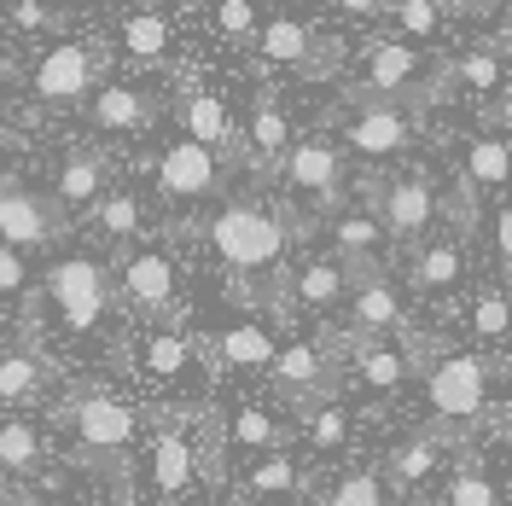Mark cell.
Here are the masks:
<instances>
[{
  "mask_svg": "<svg viewBox=\"0 0 512 506\" xmlns=\"http://www.w3.org/2000/svg\"><path fill=\"white\" fill-rule=\"evenodd\" d=\"M408 349L419 361L425 379V408H431V431L443 443H472V431L483 425V413L495 402V361L478 349H448V344H425L419 332H408Z\"/></svg>",
  "mask_w": 512,
  "mask_h": 506,
  "instance_id": "1",
  "label": "cell"
},
{
  "mask_svg": "<svg viewBox=\"0 0 512 506\" xmlns=\"http://www.w3.org/2000/svg\"><path fill=\"white\" fill-rule=\"evenodd\" d=\"M303 233H309V222H291L286 204H251V198L222 204V210L210 216V227H204L210 251L222 256V268L245 285V291H251L256 280H280L291 239H303Z\"/></svg>",
  "mask_w": 512,
  "mask_h": 506,
  "instance_id": "2",
  "label": "cell"
},
{
  "mask_svg": "<svg viewBox=\"0 0 512 506\" xmlns=\"http://www.w3.org/2000/svg\"><path fill=\"white\" fill-rule=\"evenodd\" d=\"M111 303H117V285H111V268L88 251L53 256L47 274H41V291H35V309H47V326L59 338H94L111 320Z\"/></svg>",
  "mask_w": 512,
  "mask_h": 506,
  "instance_id": "3",
  "label": "cell"
},
{
  "mask_svg": "<svg viewBox=\"0 0 512 506\" xmlns=\"http://www.w3.org/2000/svg\"><path fill=\"white\" fill-rule=\"evenodd\" d=\"M59 425H70V443L82 460H105V466L128 460L152 431L140 402H128L123 390H76L59 408Z\"/></svg>",
  "mask_w": 512,
  "mask_h": 506,
  "instance_id": "4",
  "label": "cell"
},
{
  "mask_svg": "<svg viewBox=\"0 0 512 506\" xmlns=\"http://www.w3.org/2000/svg\"><path fill=\"white\" fill-rule=\"evenodd\" d=\"M140 466H146V495H169V501H187L192 483L204 477L198 466V437H192L187 413H158L146 443H140Z\"/></svg>",
  "mask_w": 512,
  "mask_h": 506,
  "instance_id": "5",
  "label": "cell"
},
{
  "mask_svg": "<svg viewBox=\"0 0 512 506\" xmlns=\"http://www.w3.org/2000/svg\"><path fill=\"white\" fill-rule=\"evenodd\" d=\"M425 70L431 64L419 59V47L408 41H384L367 53V70H361V82L350 88V105H419V99H431L443 88V76L437 82H425Z\"/></svg>",
  "mask_w": 512,
  "mask_h": 506,
  "instance_id": "6",
  "label": "cell"
},
{
  "mask_svg": "<svg viewBox=\"0 0 512 506\" xmlns=\"http://www.w3.org/2000/svg\"><path fill=\"white\" fill-rule=\"evenodd\" d=\"M268 384H274V396H280L297 419L315 413L320 402H332V396H344V390H338V355L326 344H309V338L280 344L274 367H268Z\"/></svg>",
  "mask_w": 512,
  "mask_h": 506,
  "instance_id": "7",
  "label": "cell"
},
{
  "mask_svg": "<svg viewBox=\"0 0 512 506\" xmlns=\"http://www.w3.org/2000/svg\"><path fill=\"white\" fill-rule=\"evenodd\" d=\"M117 297L128 303V315L140 320H169L175 315V297H181V268H175V256L158 251V245H146V251H128L123 268H117Z\"/></svg>",
  "mask_w": 512,
  "mask_h": 506,
  "instance_id": "8",
  "label": "cell"
},
{
  "mask_svg": "<svg viewBox=\"0 0 512 506\" xmlns=\"http://www.w3.org/2000/svg\"><path fill=\"white\" fill-rule=\"evenodd\" d=\"M64 233V204L59 198H41L30 192L18 175H0V245H12V251H47V245H59Z\"/></svg>",
  "mask_w": 512,
  "mask_h": 506,
  "instance_id": "9",
  "label": "cell"
},
{
  "mask_svg": "<svg viewBox=\"0 0 512 506\" xmlns=\"http://www.w3.org/2000/svg\"><path fill=\"white\" fill-rule=\"evenodd\" d=\"M280 396H245L233 402L222 419V448L245 466V460H262V454H286L291 437H297V419L274 408Z\"/></svg>",
  "mask_w": 512,
  "mask_h": 506,
  "instance_id": "10",
  "label": "cell"
},
{
  "mask_svg": "<svg viewBox=\"0 0 512 506\" xmlns=\"http://www.w3.org/2000/svg\"><path fill=\"white\" fill-rule=\"evenodd\" d=\"M373 216L384 222V233L396 245H419L431 233V222L443 216V198H437V187L425 175H396V181L373 187Z\"/></svg>",
  "mask_w": 512,
  "mask_h": 506,
  "instance_id": "11",
  "label": "cell"
},
{
  "mask_svg": "<svg viewBox=\"0 0 512 506\" xmlns=\"http://www.w3.org/2000/svg\"><path fill=\"white\" fill-rule=\"evenodd\" d=\"M286 187L303 192V198H315L320 216H338V204H344V152L332 146V140H297L286 158Z\"/></svg>",
  "mask_w": 512,
  "mask_h": 506,
  "instance_id": "12",
  "label": "cell"
},
{
  "mask_svg": "<svg viewBox=\"0 0 512 506\" xmlns=\"http://www.w3.org/2000/svg\"><path fill=\"white\" fill-rule=\"evenodd\" d=\"M216 187H222V158H216L210 146H198V140H175V146H163L158 192L175 204V210L216 198Z\"/></svg>",
  "mask_w": 512,
  "mask_h": 506,
  "instance_id": "13",
  "label": "cell"
},
{
  "mask_svg": "<svg viewBox=\"0 0 512 506\" xmlns=\"http://www.w3.org/2000/svg\"><path fill=\"white\" fill-rule=\"evenodd\" d=\"M344 326H350V338H408V309H402V291L390 285V274H384V268H373V274H355Z\"/></svg>",
  "mask_w": 512,
  "mask_h": 506,
  "instance_id": "14",
  "label": "cell"
},
{
  "mask_svg": "<svg viewBox=\"0 0 512 506\" xmlns=\"http://www.w3.org/2000/svg\"><path fill=\"white\" fill-rule=\"evenodd\" d=\"M134 367H140V379L158 384V390H181L192 379V367H198V344H192V332H181L175 320H158V326L140 332Z\"/></svg>",
  "mask_w": 512,
  "mask_h": 506,
  "instance_id": "15",
  "label": "cell"
},
{
  "mask_svg": "<svg viewBox=\"0 0 512 506\" xmlns=\"http://www.w3.org/2000/svg\"><path fill=\"white\" fill-rule=\"evenodd\" d=\"M344 146L367 163L402 158L414 146V117L402 105H355V117L344 123Z\"/></svg>",
  "mask_w": 512,
  "mask_h": 506,
  "instance_id": "16",
  "label": "cell"
},
{
  "mask_svg": "<svg viewBox=\"0 0 512 506\" xmlns=\"http://www.w3.org/2000/svg\"><path fill=\"white\" fill-rule=\"evenodd\" d=\"M350 285H355L350 268H344L332 251H320V256H303V268L291 274L286 297L303 309V315L332 320V315H344V309H350Z\"/></svg>",
  "mask_w": 512,
  "mask_h": 506,
  "instance_id": "17",
  "label": "cell"
},
{
  "mask_svg": "<svg viewBox=\"0 0 512 506\" xmlns=\"http://www.w3.org/2000/svg\"><path fill=\"white\" fill-rule=\"evenodd\" d=\"M256 59L268 70H297V76H326L332 47H315V30L303 18H268L256 30Z\"/></svg>",
  "mask_w": 512,
  "mask_h": 506,
  "instance_id": "18",
  "label": "cell"
},
{
  "mask_svg": "<svg viewBox=\"0 0 512 506\" xmlns=\"http://www.w3.org/2000/svg\"><path fill=\"white\" fill-rule=\"evenodd\" d=\"M94 76H99L94 53H88V47H76V41H59L53 53H41L30 88H35L41 105H76V99H88Z\"/></svg>",
  "mask_w": 512,
  "mask_h": 506,
  "instance_id": "19",
  "label": "cell"
},
{
  "mask_svg": "<svg viewBox=\"0 0 512 506\" xmlns=\"http://www.w3.org/2000/svg\"><path fill=\"white\" fill-rule=\"evenodd\" d=\"M315 489V477L297 466V454H262V460H245L233 466V495L239 501H303Z\"/></svg>",
  "mask_w": 512,
  "mask_h": 506,
  "instance_id": "20",
  "label": "cell"
},
{
  "mask_svg": "<svg viewBox=\"0 0 512 506\" xmlns=\"http://www.w3.org/2000/svg\"><path fill=\"white\" fill-rule=\"evenodd\" d=\"M448 454H466V448L443 443L437 431H414V437H402V443L384 454V477H390L396 495H419L425 483H437V472L448 466Z\"/></svg>",
  "mask_w": 512,
  "mask_h": 506,
  "instance_id": "21",
  "label": "cell"
},
{
  "mask_svg": "<svg viewBox=\"0 0 512 506\" xmlns=\"http://www.w3.org/2000/svg\"><path fill=\"white\" fill-rule=\"evenodd\" d=\"M47 390H53V361H47V349H35V344L0 349V402H6V408L41 402Z\"/></svg>",
  "mask_w": 512,
  "mask_h": 506,
  "instance_id": "22",
  "label": "cell"
},
{
  "mask_svg": "<svg viewBox=\"0 0 512 506\" xmlns=\"http://www.w3.org/2000/svg\"><path fill=\"white\" fill-rule=\"evenodd\" d=\"M291 123H286V111H280V99L274 94H262L251 105V128H245V152L239 158L251 163V169H286L291 158Z\"/></svg>",
  "mask_w": 512,
  "mask_h": 506,
  "instance_id": "23",
  "label": "cell"
},
{
  "mask_svg": "<svg viewBox=\"0 0 512 506\" xmlns=\"http://www.w3.org/2000/svg\"><path fill=\"white\" fill-rule=\"evenodd\" d=\"M384 245H390V233H384V222L373 210H344V216L332 222V256H338L350 274H373Z\"/></svg>",
  "mask_w": 512,
  "mask_h": 506,
  "instance_id": "24",
  "label": "cell"
},
{
  "mask_svg": "<svg viewBox=\"0 0 512 506\" xmlns=\"http://www.w3.org/2000/svg\"><path fill=\"white\" fill-rule=\"evenodd\" d=\"M210 349H216V361L233 367V373H268L274 355H280L274 332H268L262 320H227L222 332L210 338Z\"/></svg>",
  "mask_w": 512,
  "mask_h": 506,
  "instance_id": "25",
  "label": "cell"
},
{
  "mask_svg": "<svg viewBox=\"0 0 512 506\" xmlns=\"http://www.w3.org/2000/svg\"><path fill=\"white\" fill-rule=\"evenodd\" d=\"M88 117H94V128H111V134H134V128L158 123V99L146 94V88L111 82V88H99V94L88 99Z\"/></svg>",
  "mask_w": 512,
  "mask_h": 506,
  "instance_id": "26",
  "label": "cell"
},
{
  "mask_svg": "<svg viewBox=\"0 0 512 506\" xmlns=\"http://www.w3.org/2000/svg\"><path fill=\"white\" fill-rule=\"evenodd\" d=\"M53 198L64 204V216H70V210H99V198H105V158L88 152V146L64 152L59 158V181H53Z\"/></svg>",
  "mask_w": 512,
  "mask_h": 506,
  "instance_id": "27",
  "label": "cell"
},
{
  "mask_svg": "<svg viewBox=\"0 0 512 506\" xmlns=\"http://www.w3.org/2000/svg\"><path fill=\"white\" fill-rule=\"evenodd\" d=\"M181 123H187V140L210 146V152H245V134L233 128L227 105L216 94H187L181 99Z\"/></svg>",
  "mask_w": 512,
  "mask_h": 506,
  "instance_id": "28",
  "label": "cell"
},
{
  "mask_svg": "<svg viewBox=\"0 0 512 506\" xmlns=\"http://www.w3.org/2000/svg\"><path fill=\"white\" fill-rule=\"evenodd\" d=\"M41 460H47V425L24 413L0 419V477H30L41 472Z\"/></svg>",
  "mask_w": 512,
  "mask_h": 506,
  "instance_id": "29",
  "label": "cell"
},
{
  "mask_svg": "<svg viewBox=\"0 0 512 506\" xmlns=\"http://www.w3.org/2000/svg\"><path fill=\"white\" fill-rule=\"evenodd\" d=\"M414 291L425 297H448L454 285L466 280V245L460 239H437V245H419L414 251Z\"/></svg>",
  "mask_w": 512,
  "mask_h": 506,
  "instance_id": "30",
  "label": "cell"
},
{
  "mask_svg": "<svg viewBox=\"0 0 512 506\" xmlns=\"http://www.w3.org/2000/svg\"><path fill=\"white\" fill-rule=\"evenodd\" d=\"M472 338L483 349H507L512 344V291L501 280H483L472 291Z\"/></svg>",
  "mask_w": 512,
  "mask_h": 506,
  "instance_id": "31",
  "label": "cell"
},
{
  "mask_svg": "<svg viewBox=\"0 0 512 506\" xmlns=\"http://www.w3.org/2000/svg\"><path fill=\"white\" fill-rule=\"evenodd\" d=\"M297 431H303V448H309L315 460L338 454V448L350 443V402H344V396L320 402L315 413H303V419H297Z\"/></svg>",
  "mask_w": 512,
  "mask_h": 506,
  "instance_id": "32",
  "label": "cell"
},
{
  "mask_svg": "<svg viewBox=\"0 0 512 506\" xmlns=\"http://www.w3.org/2000/svg\"><path fill=\"white\" fill-rule=\"evenodd\" d=\"M512 181V140H501V134H478L472 146H466V187H507Z\"/></svg>",
  "mask_w": 512,
  "mask_h": 506,
  "instance_id": "33",
  "label": "cell"
},
{
  "mask_svg": "<svg viewBox=\"0 0 512 506\" xmlns=\"http://www.w3.org/2000/svg\"><path fill=\"white\" fill-rule=\"evenodd\" d=\"M390 477L384 472H344L315 495V506H390Z\"/></svg>",
  "mask_w": 512,
  "mask_h": 506,
  "instance_id": "34",
  "label": "cell"
},
{
  "mask_svg": "<svg viewBox=\"0 0 512 506\" xmlns=\"http://www.w3.org/2000/svg\"><path fill=\"white\" fill-rule=\"evenodd\" d=\"M443 506H507V501H501L495 477L483 472L472 454H460L454 472H448V483H443Z\"/></svg>",
  "mask_w": 512,
  "mask_h": 506,
  "instance_id": "35",
  "label": "cell"
},
{
  "mask_svg": "<svg viewBox=\"0 0 512 506\" xmlns=\"http://www.w3.org/2000/svg\"><path fill=\"white\" fill-rule=\"evenodd\" d=\"M123 53L134 64H158L169 53V18L163 12H128L123 18Z\"/></svg>",
  "mask_w": 512,
  "mask_h": 506,
  "instance_id": "36",
  "label": "cell"
},
{
  "mask_svg": "<svg viewBox=\"0 0 512 506\" xmlns=\"http://www.w3.org/2000/svg\"><path fill=\"white\" fill-rule=\"evenodd\" d=\"M94 216H99V233H105V239H117V245L140 239V227H146V210H140V198H134V192H105Z\"/></svg>",
  "mask_w": 512,
  "mask_h": 506,
  "instance_id": "37",
  "label": "cell"
},
{
  "mask_svg": "<svg viewBox=\"0 0 512 506\" xmlns=\"http://www.w3.org/2000/svg\"><path fill=\"white\" fill-rule=\"evenodd\" d=\"M448 76L460 88H472V94H495L501 88V53L495 47H472V53H460V59L448 64Z\"/></svg>",
  "mask_w": 512,
  "mask_h": 506,
  "instance_id": "38",
  "label": "cell"
},
{
  "mask_svg": "<svg viewBox=\"0 0 512 506\" xmlns=\"http://www.w3.org/2000/svg\"><path fill=\"white\" fill-rule=\"evenodd\" d=\"M390 18L408 35H437L443 30V6L437 0H390Z\"/></svg>",
  "mask_w": 512,
  "mask_h": 506,
  "instance_id": "39",
  "label": "cell"
},
{
  "mask_svg": "<svg viewBox=\"0 0 512 506\" xmlns=\"http://www.w3.org/2000/svg\"><path fill=\"white\" fill-rule=\"evenodd\" d=\"M18 297H30V262L24 251L0 245V303H18Z\"/></svg>",
  "mask_w": 512,
  "mask_h": 506,
  "instance_id": "40",
  "label": "cell"
},
{
  "mask_svg": "<svg viewBox=\"0 0 512 506\" xmlns=\"http://www.w3.org/2000/svg\"><path fill=\"white\" fill-rule=\"evenodd\" d=\"M216 24H222V35L245 41V35L256 30V6L251 0H216Z\"/></svg>",
  "mask_w": 512,
  "mask_h": 506,
  "instance_id": "41",
  "label": "cell"
},
{
  "mask_svg": "<svg viewBox=\"0 0 512 506\" xmlns=\"http://www.w3.org/2000/svg\"><path fill=\"white\" fill-rule=\"evenodd\" d=\"M6 24H12V30H47L53 12H47V0H12V6H6Z\"/></svg>",
  "mask_w": 512,
  "mask_h": 506,
  "instance_id": "42",
  "label": "cell"
},
{
  "mask_svg": "<svg viewBox=\"0 0 512 506\" xmlns=\"http://www.w3.org/2000/svg\"><path fill=\"white\" fill-rule=\"evenodd\" d=\"M495 256H501V274L512 280V198L495 210Z\"/></svg>",
  "mask_w": 512,
  "mask_h": 506,
  "instance_id": "43",
  "label": "cell"
},
{
  "mask_svg": "<svg viewBox=\"0 0 512 506\" xmlns=\"http://www.w3.org/2000/svg\"><path fill=\"white\" fill-rule=\"evenodd\" d=\"M344 18H361V24H373V18H390V0H332Z\"/></svg>",
  "mask_w": 512,
  "mask_h": 506,
  "instance_id": "44",
  "label": "cell"
},
{
  "mask_svg": "<svg viewBox=\"0 0 512 506\" xmlns=\"http://www.w3.org/2000/svg\"><path fill=\"white\" fill-rule=\"evenodd\" d=\"M128 506H187V501H169V495H134Z\"/></svg>",
  "mask_w": 512,
  "mask_h": 506,
  "instance_id": "45",
  "label": "cell"
},
{
  "mask_svg": "<svg viewBox=\"0 0 512 506\" xmlns=\"http://www.w3.org/2000/svg\"><path fill=\"white\" fill-rule=\"evenodd\" d=\"M12 152H18V134H12L6 123H0V158H12Z\"/></svg>",
  "mask_w": 512,
  "mask_h": 506,
  "instance_id": "46",
  "label": "cell"
},
{
  "mask_svg": "<svg viewBox=\"0 0 512 506\" xmlns=\"http://www.w3.org/2000/svg\"><path fill=\"white\" fill-rule=\"evenodd\" d=\"M6 506H53L47 495H6Z\"/></svg>",
  "mask_w": 512,
  "mask_h": 506,
  "instance_id": "47",
  "label": "cell"
},
{
  "mask_svg": "<svg viewBox=\"0 0 512 506\" xmlns=\"http://www.w3.org/2000/svg\"><path fill=\"white\" fill-rule=\"evenodd\" d=\"M501 53H507V59H512V30H507V35H501Z\"/></svg>",
  "mask_w": 512,
  "mask_h": 506,
  "instance_id": "48",
  "label": "cell"
},
{
  "mask_svg": "<svg viewBox=\"0 0 512 506\" xmlns=\"http://www.w3.org/2000/svg\"><path fill=\"white\" fill-rule=\"evenodd\" d=\"M501 431H507V443H512V408H507V419H501Z\"/></svg>",
  "mask_w": 512,
  "mask_h": 506,
  "instance_id": "49",
  "label": "cell"
},
{
  "mask_svg": "<svg viewBox=\"0 0 512 506\" xmlns=\"http://www.w3.org/2000/svg\"><path fill=\"white\" fill-rule=\"evenodd\" d=\"M204 506H233V501H227V495H216V501H204Z\"/></svg>",
  "mask_w": 512,
  "mask_h": 506,
  "instance_id": "50",
  "label": "cell"
}]
</instances>
